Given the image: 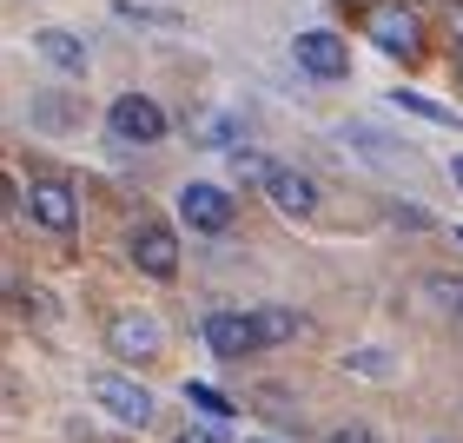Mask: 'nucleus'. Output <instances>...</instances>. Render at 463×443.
Returning a JSON list of instances; mask_svg holds the SVG:
<instances>
[{"label": "nucleus", "instance_id": "f257e3e1", "mask_svg": "<svg viewBox=\"0 0 463 443\" xmlns=\"http://www.w3.org/2000/svg\"><path fill=\"white\" fill-rule=\"evenodd\" d=\"M364 40L384 60H417L424 53V7L417 0H377L364 14Z\"/></svg>", "mask_w": 463, "mask_h": 443}, {"label": "nucleus", "instance_id": "f03ea898", "mask_svg": "<svg viewBox=\"0 0 463 443\" xmlns=\"http://www.w3.org/2000/svg\"><path fill=\"white\" fill-rule=\"evenodd\" d=\"M20 212L40 231H53V239H73L80 231V185L60 179V173H33V185L20 193Z\"/></svg>", "mask_w": 463, "mask_h": 443}, {"label": "nucleus", "instance_id": "7ed1b4c3", "mask_svg": "<svg viewBox=\"0 0 463 443\" xmlns=\"http://www.w3.org/2000/svg\"><path fill=\"white\" fill-rule=\"evenodd\" d=\"M87 397L99 410L113 417V424H126V430H146L159 417V404H153V391L139 384V377H126V371H93V384H87Z\"/></svg>", "mask_w": 463, "mask_h": 443}, {"label": "nucleus", "instance_id": "20e7f679", "mask_svg": "<svg viewBox=\"0 0 463 443\" xmlns=\"http://www.w3.org/2000/svg\"><path fill=\"white\" fill-rule=\"evenodd\" d=\"M107 133L119 139V146H159L165 133H173V119H165V107L153 93H119V99H107Z\"/></svg>", "mask_w": 463, "mask_h": 443}, {"label": "nucleus", "instance_id": "39448f33", "mask_svg": "<svg viewBox=\"0 0 463 443\" xmlns=\"http://www.w3.org/2000/svg\"><path fill=\"white\" fill-rule=\"evenodd\" d=\"M107 351L119 357V364H153V357L165 351V325L153 318V311L126 305V311L107 318Z\"/></svg>", "mask_w": 463, "mask_h": 443}, {"label": "nucleus", "instance_id": "423d86ee", "mask_svg": "<svg viewBox=\"0 0 463 443\" xmlns=\"http://www.w3.org/2000/svg\"><path fill=\"white\" fill-rule=\"evenodd\" d=\"M232 219H239V205H232L225 185H213V179H185L179 185V225L219 239V231H232Z\"/></svg>", "mask_w": 463, "mask_h": 443}, {"label": "nucleus", "instance_id": "0eeeda50", "mask_svg": "<svg viewBox=\"0 0 463 443\" xmlns=\"http://www.w3.org/2000/svg\"><path fill=\"white\" fill-rule=\"evenodd\" d=\"M126 259H133L146 278H179V231L165 225V219H139L133 225V239H126Z\"/></svg>", "mask_w": 463, "mask_h": 443}, {"label": "nucleus", "instance_id": "6e6552de", "mask_svg": "<svg viewBox=\"0 0 463 443\" xmlns=\"http://www.w3.org/2000/svg\"><path fill=\"white\" fill-rule=\"evenodd\" d=\"M199 337H205V351H213V357H225V364H245L251 351H265L259 318H251V311H205Z\"/></svg>", "mask_w": 463, "mask_h": 443}, {"label": "nucleus", "instance_id": "1a4fd4ad", "mask_svg": "<svg viewBox=\"0 0 463 443\" xmlns=\"http://www.w3.org/2000/svg\"><path fill=\"white\" fill-rule=\"evenodd\" d=\"M291 60H298V73H311V80H351V40L331 33V27H305L291 40Z\"/></svg>", "mask_w": 463, "mask_h": 443}, {"label": "nucleus", "instance_id": "9d476101", "mask_svg": "<svg viewBox=\"0 0 463 443\" xmlns=\"http://www.w3.org/2000/svg\"><path fill=\"white\" fill-rule=\"evenodd\" d=\"M265 199L279 205L285 219H311V212H318V179L298 173V165H279V159H271V173H265Z\"/></svg>", "mask_w": 463, "mask_h": 443}, {"label": "nucleus", "instance_id": "9b49d317", "mask_svg": "<svg viewBox=\"0 0 463 443\" xmlns=\"http://www.w3.org/2000/svg\"><path fill=\"white\" fill-rule=\"evenodd\" d=\"M33 60H47V67L67 73V80H87V67H93L87 40H80L73 27H33Z\"/></svg>", "mask_w": 463, "mask_h": 443}, {"label": "nucleus", "instance_id": "f8f14e48", "mask_svg": "<svg viewBox=\"0 0 463 443\" xmlns=\"http://www.w3.org/2000/svg\"><path fill=\"white\" fill-rule=\"evenodd\" d=\"M251 318H259V337H265V351H271V344H291V337L305 331V318H298L291 305H259Z\"/></svg>", "mask_w": 463, "mask_h": 443}, {"label": "nucleus", "instance_id": "ddd939ff", "mask_svg": "<svg viewBox=\"0 0 463 443\" xmlns=\"http://www.w3.org/2000/svg\"><path fill=\"white\" fill-rule=\"evenodd\" d=\"M391 99H397V107H404V113L430 119V126H457V133H463V113H457V107H437V99H430V93H417V87H397Z\"/></svg>", "mask_w": 463, "mask_h": 443}, {"label": "nucleus", "instance_id": "4468645a", "mask_svg": "<svg viewBox=\"0 0 463 443\" xmlns=\"http://www.w3.org/2000/svg\"><path fill=\"white\" fill-rule=\"evenodd\" d=\"M345 371H351V377H371V384H384V377L397 371V357H391L384 344H357V351H345Z\"/></svg>", "mask_w": 463, "mask_h": 443}, {"label": "nucleus", "instance_id": "2eb2a0df", "mask_svg": "<svg viewBox=\"0 0 463 443\" xmlns=\"http://www.w3.org/2000/svg\"><path fill=\"white\" fill-rule=\"evenodd\" d=\"M225 173H232V185H265L271 159H265V153H251V146H232V153H225Z\"/></svg>", "mask_w": 463, "mask_h": 443}, {"label": "nucleus", "instance_id": "dca6fc26", "mask_svg": "<svg viewBox=\"0 0 463 443\" xmlns=\"http://www.w3.org/2000/svg\"><path fill=\"white\" fill-rule=\"evenodd\" d=\"M113 14H119V20H139V27H165V33H179V27H185L173 7H139V0H113Z\"/></svg>", "mask_w": 463, "mask_h": 443}, {"label": "nucleus", "instance_id": "f3484780", "mask_svg": "<svg viewBox=\"0 0 463 443\" xmlns=\"http://www.w3.org/2000/svg\"><path fill=\"white\" fill-rule=\"evenodd\" d=\"M185 404H193L205 424H225V417H232V397H225V391H213V384H185Z\"/></svg>", "mask_w": 463, "mask_h": 443}, {"label": "nucleus", "instance_id": "a211bd4d", "mask_svg": "<svg viewBox=\"0 0 463 443\" xmlns=\"http://www.w3.org/2000/svg\"><path fill=\"white\" fill-rule=\"evenodd\" d=\"M251 404H259L271 424H298V404H291V397L279 391V384H265V391H251Z\"/></svg>", "mask_w": 463, "mask_h": 443}, {"label": "nucleus", "instance_id": "6ab92c4d", "mask_svg": "<svg viewBox=\"0 0 463 443\" xmlns=\"http://www.w3.org/2000/svg\"><path fill=\"white\" fill-rule=\"evenodd\" d=\"M391 225H411V231H430V212H424V205H404V199H397V205H391Z\"/></svg>", "mask_w": 463, "mask_h": 443}, {"label": "nucleus", "instance_id": "aec40b11", "mask_svg": "<svg viewBox=\"0 0 463 443\" xmlns=\"http://www.w3.org/2000/svg\"><path fill=\"white\" fill-rule=\"evenodd\" d=\"M325 443H377V430H364V424H338V430H325Z\"/></svg>", "mask_w": 463, "mask_h": 443}, {"label": "nucleus", "instance_id": "412c9836", "mask_svg": "<svg viewBox=\"0 0 463 443\" xmlns=\"http://www.w3.org/2000/svg\"><path fill=\"white\" fill-rule=\"evenodd\" d=\"M179 443H225V424H199V430H185Z\"/></svg>", "mask_w": 463, "mask_h": 443}, {"label": "nucleus", "instance_id": "4be33fe9", "mask_svg": "<svg viewBox=\"0 0 463 443\" xmlns=\"http://www.w3.org/2000/svg\"><path fill=\"white\" fill-rule=\"evenodd\" d=\"M450 179H457V193H463V153H450Z\"/></svg>", "mask_w": 463, "mask_h": 443}, {"label": "nucleus", "instance_id": "5701e85b", "mask_svg": "<svg viewBox=\"0 0 463 443\" xmlns=\"http://www.w3.org/2000/svg\"><path fill=\"white\" fill-rule=\"evenodd\" d=\"M450 27H457V47H463V0H457V14H450Z\"/></svg>", "mask_w": 463, "mask_h": 443}, {"label": "nucleus", "instance_id": "b1692460", "mask_svg": "<svg viewBox=\"0 0 463 443\" xmlns=\"http://www.w3.org/2000/svg\"><path fill=\"white\" fill-rule=\"evenodd\" d=\"M417 7H457V0H417Z\"/></svg>", "mask_w": 463, "mask_h": 443}, {"label": "nucleus", "instance_id": "393cba45", "mask_svg": "<svg viewBox=\"0 0 463 443\" xmlns=\"http://www.w3.org/2000/svg\"><path fill=\"white\" fill-rule=\"evenodd\" d=\"M245 443H279V437H245Z\"/></svg>", "mask_w": 463, "mask_h": 443}, {"label": "nucleus", "instance_id": "a878e982", "mask_svg": "<svg viewBox=\"0 0 463 443\" xmlns=\"http://www.w3.org/2000/svg\"><path fill=\"white\" fill-rule=\"evenodd\" d=\"M457 245H463V231H457Z\"/></svg>", "mask_w": 463, "mask_h": 443}]
</instances>
